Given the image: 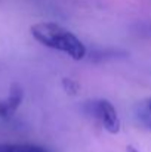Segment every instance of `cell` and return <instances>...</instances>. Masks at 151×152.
<instances>
[{
    "label": "cell",
    "mask_w": 151,
    "mask_h": 152,
    "mask_svg": "<svg viewBox=\"0 0 151 152\" xmlns=\"http://www.w3.org/2000/svg\"><path fill=\"white\" fill-rule=\"evenodd\" d=\"M31 36L43 46L59 50L74 61H80L86 56V48L80 39H77L67 28L55 22H39L31 28Z\"/></svg>",
    "instance_id": "6da1fadb"
},
{
    "label": "cell",
    "mask_w": 151,
    "mask_h": 152,
    "mask_svg": "<svg viewBox=\"0 0 151 152\" xmlns=\"http://www.w3.org/2000/svg\"><path fill=\"white\" fill-rule=\"evenodd\" d=\"M86 111H88L89 115H92L94 118H96L99 121L108 133L116 134V133L120 132V120H119L117 111L110 101L96 99V101L88 102Z\"/></svg>",
    "instance_id": "7a4b0ae2"
},
{
    "label": "cell",
    "mask_w": 151,
    "mask_h": 152,
    "mask_svg": "<svg viewBox=\"0 0 151 152\" xmlns=\"http://www.w3.org/2000/svg\"><path fill=\"white\" fill-rule=\"evenodd\" d=\"M24 99V90L18 83L10 86L9 95L4 99H0V118H10L19 108Z\"/></svg>",
    "instance_id": "3957f363"
},
{
    "label": "cell",
    "mask_w": 151,
    "mask_h": 152,
    "mask_svg": "<svg viewBox=\"0 0 151 152\" xmlns=\"http://www.w3.org/2000/svg\"><path fill=\"white\" fill-rule=\"evenodd\" d=\"M0 152H46L33 143H0Z\"/></svg>",
    "instance_id": "277c9868"
},
{
    "label": "cell",
    "mask_w": 151,
    "mask_h": 152,
    "mask_svg": "<svg viewBox=\"0 0 151 152\" xmlns=\"http://www.w3.org/2000/svg\"><path fill=\"white\" fill-rule=\"evenodd\" d=\"M136 117H138L139 123H141L145 129L151 130V112H150V109L147 108V105L141 106V108L136 111Z\"/></svg>",
    "instance_id": "5b68a950"
},
{
    "label": "cell",
    "mask_w": 151,
    "mask_h": 152,
    "mask_svg": "<svg viewBox=\"0 0 151 152\" xmlns=\"http://www.w3.org/2000/svg\"><path fill=\"white\" fill-rule=\"evenodd\" d=\"M62 87H64V90H65L67 93H70V95H76L77 90H79V84H77L74 80H71V78H64V80H62Z\"/></svg>",
    "instance_id": "8992f818"
},
{
    "label": "cell",
    "mask_w": 151,
    "mask_h": 152,
    "mask_svg": "<svg viewBox=\"0 0 151 152\" xmlns=\"http://www.w3.org/2000/svg\"><path fill=\"white\" fill-rule=\"evenodd\" d=\"M126 152H139V151H138L135 146H132V145H127V146H126Z\"/></svg>",
    "instance_id": "52a82bcc"
},
{
    "label": "cell",
    "mask_w": 151,
    "mask_h": 152,
    "mask_svg": "<svg viewBox=\"0 0 151 152\" xmlns=\"http://www.w3.org/2000/svg\"><path fill=\"white\" fill-rule=\"evenodd\" d=\"M145 105H147V108L150 109V112H151V99H148V101H147V103H145Z\"/></svg>",
    "instance_id": "ba28073f"
}]
</instances>
